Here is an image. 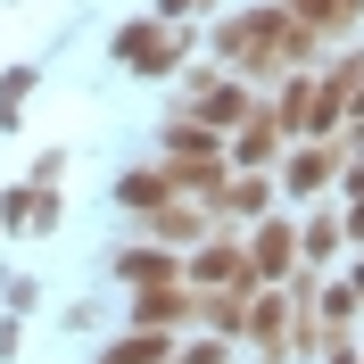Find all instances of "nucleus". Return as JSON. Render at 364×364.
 <instances>
[{
    "mask_svg": "<svg viewBox=\"0 0 364 364\" xmlns=\"http://www.w3.org/2000/svg\"><path fill=\"white\" fill-rule=\"evenodd\" d=\"M331 174H340V141H315V149H298V158H290V174H282V182H290L298 199H315Z\"/></svg>",
    "mask_w": 364,
    "mask_h": 364,
    "instance_id": "7ed1b4c3",
    "label": "nucleus"
},
{
    "mask_svg": "<svg viewBox=\"0 0 364 364\" xmlns=\"http://www.w3.org/2000/svg\"><path fill=\"white\" fill-rule=\"evenodd\" d=\"M166 149H174V166H199L207 182H224V166H215V124H199V116H182L174 133H166Z\"/></svg>",
    "mask_w": 364,
    "mask_h": 364,
    "instance_id": "f03ea898",
    "label": "nucleus"
},
{
    "mask_svg": "<svg viewBox=\"0 0 364 364\" xmlns=\"http://www.w3.org/2000/svg\"><path fill=\"white\" fill-rule=\"evenodd\" d=\"M100 364H166V340H158V331H133V340H116Z\"/></svg>",
    "mask_w": 364,
    "mask_h": 364,
    "instance_id": "9d476101",
    "label": "nucleus"
},
{
    "mask_svg": "<svg viewBox=\"0 0 364 364\" xmlns=\"http://www.w3.org/2000/svg\"><path fill=\"white\" fill-rule=\"evenodd\" d=\"M331 364H364V356H348V348H331Z\"/></svg>",
    "mask_w": 364,
    "mask_h": 364,
    "instance_id": "f3484780",
    "label": "nucleus"
},
{
    "mask_svg": "<svg viewBox=\"0 0 364 364\" xmlns=\"http://www.w3.org/2000/svg\"><path fill=\"white\" fill-rule=\"evenodd\" d=\"M182 58H191L182 25H124L116 33V67H133V75H174Z\"/></svg>",
    "mask_w": 364,
    "mask_h": 364,
    "instance_id": "f257e3e1",
    "label": "nucleus"
},
{
    "mask_svg": "<svg viewBox=\"0 0 364 364\" xmlns=\"http://www.w3.org/2000/svg\"><path fill=\"white\" fill-rule=\"evenodd\" d=\"M166 191H174L166 174H124V182H116V199H124V207H158Z\"/></svg>",
    "mask_w": 364,
    "mask_h": 364,
    "instance_id": "9b49d317",
    "label": "nucleus"
},
{
    "mask_svg": "<svg viewBox=\"0 0 364 364\" xmlns=\"http://www.w3.org/2000/svg\"><path fill=\"white\" fill-rule=\"evenodd\" d=\"M182 364H224V348H191V356H182Z\"/></svg>",
    "mask_w": 364,
    "mask_h": 364,
    "instance_id": "dca6fc26",
    "label": "nucleus"
},
{
    "mask_svg": "<svg viewBox=\"0 0 364 364\" xmlns=\"http://www.w3.org/2000/svg\"><path fill=\"white\" fill-rule=\"evenodd\" d=\"M116 273H124V282H166L174 257H166V249H124V257H116Z\"/></svg>",
    "mask_w": 364,
    "mask_h": 364,
    "instance_id": "1a4fd4ad",
    "label": "nucleus"
},
{
    "mask_svg": "<svg viewBox=\"0 0 364 364\" xmlns=\"http://www.w3.org/2000/svg\"><path fill=\"white\" fill-rule=\"evenodd\" d=\"M199 282H224V290H240V282H249V257L224 240V249H207V257H199Z\"/></svg>",
    "mask_w": 364,
    "mask_h": 364,
    "instance_id": "6e6552de",
    "label": "nucleus"
},
{
    "mask_svg": "<svg viewBox=\"0 0 364 364\" xmlns=\"http://www.w3.org/2000/svg\"><path fill=\"white\" fill-rule=\"evenodd\" d=\"M199 9H215V0H166V17H199Z\"/></svg>",
    "mask_w": 364,
    "mask_h": 364,
    "instance_id": "2eb2a0df",
    "label": "nucleus"
},
{
    "mask_svg": "<svg viewBox=\"0 0 364 364\" xmlns=\"http://www.w3.org/2000/svg\"><path fill=\"white\" fill-rule=\"evenodd\" d=\"M273 149H282V124H273V108H265V116H240V149H232V158H240V166H265Z\"/></svg>",
    "mask_w": 364,
    "mask_h": 364,
    "instance_id": "423d86ee",
    "label": "nucleus"
},
{
    "mask_svg": "<svg viewBox=\"0 0 364 364\" xmlns=\"http://www.w3.org/2000/svg\"><path fill=\"white\" fill-rule=\"evenodd\" d=\"M25 91H33V67H9V75H0V124H17V100H25Z\"/></svg>",
    "mask_w": 364,
    "mask_h": 364,
    "instance_id": "f8f14e48",
    "label": "nucleus"
},
{
    "mask_svg": "<svg viewBox=\"0 0 364 364\" xmlns=\"http://www.w3.org/2000/svg\"><path fill=\"white\" fill-rule=\"evenodd\" d=\"M331 240H340V224H331V215H315V224L298 232V249H306V257H331Z\"/></svg>",
    "mask_w": 364,
    "mask_h": 364,
    "instance_id": "4468645a",
    "label": "nucleus"
},
{
    "mask_svg": "<svg viewBox=\"0 0 364 364\" xmlns=\"http://www.w3.org/2000/svg\"><path fill=\"white\" fill-rule=\"evenodd\" d=\"M290 17H298V25H315V33H331V25L364 17V0H290Z\"/></svg>",
    "mask_w": 364,
    "mask_h": 364,
    "instance_id": "0eeeda50",
    "label": "nucleus"
},
{
    "mask_svg": "<svg viewBox=\"0 0 364 364\" xmlns=\"http://www.w3.org/2000/svg\"><path fill=\"white\" fill-rule=\"evenodd\" d=\"M224 207H232V215H257V207H265V182H257V174H240V182L224 191Z\"/></svg>",
    "mask_w": 364,
    "mask_h": 364,
    "instance_id": "ddd939ff",
    "label": "nucleus"
},
{
    "mask_svg": "<svg viewBox=\"0 0 364 364\" xmlns=\"http://www.w3.org/2000/svg\"><path fill=\"white\" fill-rule=\"evenodd\" d=\"M182 315H199V298H182V290H141L133 298V323H149V331H166V323H182Z\"/></svg>",
    "mask_w": 364,
    "mask_h": 364,
    "instance_id": "20e7f679",
    "label": "nucleus"
},
{
    "mask_svg": "<svg viewBox=\"0 0 364 364\" xmlns=\"http://www.w3.org/2000/svg\"><path fill=\"white\" fill-rule=\"evenodd\" d=\"M290 257H298V232L290 224H265L257 249H249V273H290Z\"/></svg>",
    "mask_w": 364,
    "mask_h": 364,
    "instance_id": "39448f33",
    "label": "nucleus"
}]
</instances>
